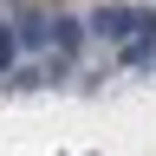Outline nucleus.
Listing matches in <instances>:
<instances>
[{"label": "nucleus", "mask_w": 156, "mask_h": 156, "mask_svg": "<svg viewBox=\"0 0 156 156\" xmlns=\"http://www.w3.org/2000/svg\"><path fill=\"white\" fill-rule=\"evenodd\" d=\"M143 20H150L143 7H117V0H111V7H98V13H91V33H98V39H130Z\"/></svg>", "instance_id": "f257e3e1"}, {"label": "nucleus", "mask_w": 156, "mask_h": 156, "mask_svg": "<svg viewBox=\"0 0 156 156\" xmlns=\"http://www.w3.org/2000/svg\"><path fill=\"white\" fill-rule=\"evenodd\" d=\"M46 33H52V46L65 52V58L78 52V39H85V26H78V20H46Z\"/></svg>", "instance_id": "f03ea898"}, {"label": "nucleus", "mask_w": 156, "mask_h": 156, "mask_svg": "<svg viewBox=\"0 0 156 156\" xmlns=\"http://www.w3.org/2000/svg\"><path fill=\"white\" fill-rule=\"evenodd\" d=\"M150 52H156V20H150V33H136L130 46H124V65H143Z\"/></svg>", "instance_id": "7ed1b4c3"}, {"label": "nucleus", "mask_w": 156, "mask_h": 156, "mask_svg": "<svg viewBox=\"0 0 156 156\" xmlns=\"http://www.w3.org/2000/svg\"><path fill=\"white\" fill-rule=\"evenodd\" d=\"M13 52H20V39H13L7 26H0V72H7V65H13Z\"/></svg>", "instance_id": "20e7f679"}]
</instances>
